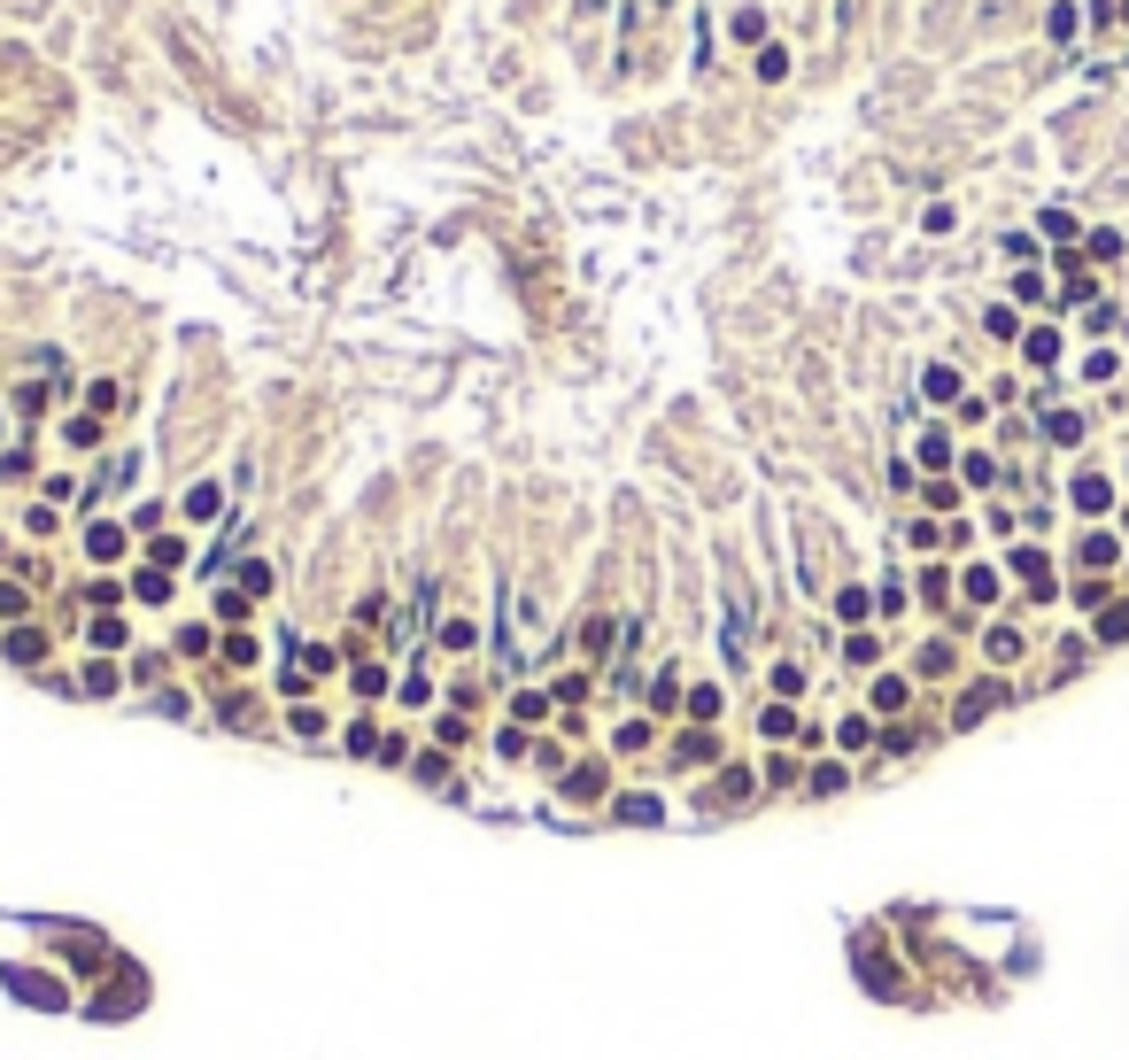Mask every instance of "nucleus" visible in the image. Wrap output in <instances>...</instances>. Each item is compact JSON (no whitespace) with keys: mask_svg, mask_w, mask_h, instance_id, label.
I'll use <instances>...</instances> for the list:
<instances>
[{"mask_svg":"<svg viewBox=\"0 0 1129 1060\" xmlns=\"http://www.w3.org/2000/svg\"><path fill=\"white\" fill-rule=\"evenodd\" d=\"M24 999H47V1006H62V983H47V975H8Z\"/></svg>","mask_w":1129,"mask_h":1060,"instance_id":"nucleus-1","label":"nucleus"}]
</instances>
